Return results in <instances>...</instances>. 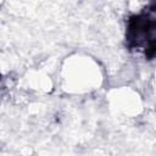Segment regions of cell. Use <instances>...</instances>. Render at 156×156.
<instances>
[{
    "instance_id": "obj_1",
    "label": "cell",
    "mask_w": 156,
    "mask_h": 156,
    "mask_svg": "<svg viewBox=\"0 0 156 156\" xmlns=\"http://www.w3.org/2000/svg\"><path fill=\"white\" fill-rule=\"evenodd\" d=\"M156 4L151 2L140 12L127 20L126 46L130 51H140L149 60L156 52Z\"/></svg>"
}]
</instances>
